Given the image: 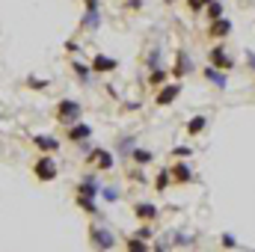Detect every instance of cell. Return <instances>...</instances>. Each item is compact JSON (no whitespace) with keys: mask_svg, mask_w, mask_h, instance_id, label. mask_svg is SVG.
I'll return each instance as SVG.
<instances>
[{"mask_svg":"<svg viewBox=\"0 0 255 252\" xmlns=\"http://www.w3.org/2000/svg\"><path fill=\"white\" fill-rule=\"evenodd\" d=\"M166 238H169V241H166V244H169V250H172V247H184V250H193V247L199 244L193 235H184V232H169Z\"/></svg>","mask_w":255,"mask_h":252,"instance_id":"cell-18","label":"cell"},{"mask_svg":"<svg viewBox=\"0 0 255 252\" xmlns=\"http://www.w3.org/2000/svg\"><path fill=\"white\" fill-rule=\"evenodd\" d=\"M83 6H86V12L80 15V30L95 33V30L101 27V21H104V15H101V0H83Z\"/></svg>","mask_w":255,"mask_h":252,"instance_id":"cell-3","label":"cell"},{"mask_svg":"<svg viewBox=\"0 0 255 252\" xmlns=\"http://www.w3.org/2000/svg\"><path fill=\"white\" fill-rule=\"evenodd\" d=\"M205 127H208V116H202V113H199V116H193L190 122H187V133H190V136H199Z\"/></svg>","mask_w":255,"mask_h":252,"instance_id":"cell-24","label":"cell"},{"mask_svg":"<svg viewBox=\"0 0 255 252\" xmlns=\"http://www.w3.org/2000/svg\"><path fill=\"white\" fill-rule=\"evenodd\" d=\"M83 160H86L89 166L95 163L98 172H110V169H116V151H107V148H92Z\"/></svg>","mask_w":255,"mask_h":252,"instance_id":"cell-5","label":"cell"},{"mask_svg":"<svg viewBox=\"0 0 255 252\" xmlns=\"http://www.w3.org/2000/svg\"><path fill=\"white\" fill-rule=\"evenodd\" d=\"M125 6H128V9H139V6H142V0H128Z\"/></svg>","mask_w":255,"mask_h":252,"instance_id":"cell-34","label":"cell"},{"mask_svg":"<svg viewBox=\"0 0 255 252\" xmlns=\"http://www.w3.org/2000/svg\"><path fill=\"white\" fill-rule=\"evenodd\" d=\"M133 238H142V241H151V223H142L136 232H133Z\"/></svg>","mask_w":255,"mask_h":252,"instance_id":"cell-29","label":"cell"},{"mask_svg":"<svg viewBox=\"0 0 255 252\" xmlns=\"http://www.w3.org/2000/svg\"><path fill=\"white\" fill-rule=\"evenodd\" d=\"M169 184H172V172H169V166H163V169L154 175V190H157V193H166Z\"/></svg>","mask_w":255,"mask_h":252,"instance_id":"cell-22","label":"cell"},{"mask_svg":"<svg viewBox=\"0 0 255 252\" xmlns=\"http://www.w3.org/2000/svg\"><path fill=\"white\" fill-rule=\"evenodd\" d=\"M202 77H205V80H208V83H211L214 89H220V92H223V89L229 86V74H226V71H220V68H214L211 63L202 68Z\"/></svg>","mask_w":255,"mask_h":252,"instance_id":"cell-12","label":"cell"},{"mask_svg":"<svg viewBox=\"0 0 255 252\" xmlns=\"http://www.w3.org/2000/svg\"><path fill=\"white\" fill-rule=\"evenodd\" d=\"M71 71H74V77H77V83L80 86H92V80H95V71H92V65L80 63V60H74L71 63Z\"/></svg>","mask_w":255,"mask_h":252,"instance_id":"cell-15","label":"cell"},{"mask_svg":"<svg viewBox=\"0 0 255 252\" xmlns=\"http://www.w3.org/2000/svg\"><path fill=\"white\" fill-rule=\"evenodd\" d=\"M157 214H160V208H157L154 202H136V205H133V217H136L139 223H154Z\"/></svg>","mask_w":255,"mask_h":252,"instance_id":"cell-13","label":"cell"},{"mask_svg":"<svg viewBox=\"0 0 255 252\" xmlns=\"http://www.w3.org/2000/svg\"><path fill=\"white\" fill-rule=\"evenodd\" d=\"M202 12H205L208 21H214V18H223V15H226V6H223V0H208Z\"/></svg>","mask_w":255,"mask_h":252,"instance_id":"cell-21","label":"cell"},{"mask_svg":"<svg viewBox=\"0 0 255 252\" xmlns=\"http://www.w3.org/2000/svg\"><path fill=\"white\" fill-rule=\"evenodd\" d=\"M166 77H169V71L163 68V65H157V68H148V86H163L166 83Z\"/></svg>","mask_w":255,"mask_h":252,"instance_id":"cell-23","label":"cell"},{"mask_svg":"<svg viewBox=\"0 0 255 252\" xmlns=\"http://www.w3.org/2000/svg\"><path fill=\"white\" fill-rule=\"evenodd\" d=\"M27 86H30V89H48V80H42V77H33V74H30V77H27Z\"/></svg>","mask_w":255,"mask_h":252,"instance_id":"cell-31","label":"cell"},{"mask_svg":"<svg viewBox=\"0 0 255 252\" xmlns=\"http://www.w3.org/2000/svg\"><path fill=\"white\" fill-rule=\"evenodd\" d=\"M98 199H104L107 205H116V202L122 199V193H119V187H113V184H107V187L101 184V196H98Z\"/></svg>","mask_w":255,"mask_h":252,"instance_id":"cell-25","label":"cell"},{"mask_svg":"<svg viewBox=\"0 0 255 252\" xmlns=\"http://www.w3.org/2000/svg\"><path fill=\"white\" fill-rule=\"evenodd\" d=\"M54 119L65 127L74 125V122H80V119H83V104L74 101V98H60L57 107H54Z\"/></svg>","mask_w":255,"mask_h":252,"instance_id":"cell-1","label":"cell"},{"mask_svg":"<svg viewBox=\"0 0 255 252\" xmlns=\"http://www.w3.org/2000/svg\"><path fill=\"white\" fill-rule=\"evenodd\" d=\"M33 175L39 178V181H57V175H60V166H57V157L54 154H42V157H36L33 160Z\"/></svg>","mask_w":255,"mask_h":252,"instance_id":"cell-2","label":"cell"},{"mask_svg":"<svg viewBox=\"0 0 255 252\" xmlns=\"http://www.w3.org/2000/svg\"><path fill=\"white\" fill-rule=\"evenodd\" d=\"M145 63H148V68H157V65H163V48H160V45H154V48L148 51V60H145Z\"/></svg>","mask_w":255,"mask_h":252,"instance_id":"cell-26","label":"cell"},{"mask_svg":"<svg viewBox=\"0 0 255 252\" xmlns=\"http://www.w3.org/2000/svg\"><path fill=\"white\" fill-rule=\"evenodd\" d=\"M133 148H136V136H133V133H125V136L116 139V154H119L122 160H128V157L133 154Z\"/></svg>","mask_w":255,"mask_h":252,"instance_id":"cell-17","label":"cell"},{"mask_svg":"<svg viewBox=\"0 0 255 252\" xmlns=\"http://www.w3.org/2000/svg\"><path fill=\"white\" fill-rule=\"evenodd\" d=\"M220 247H226V250H238L241 244H238V238H235L232 232H223V235H220Z\"/></svg>","mask_w":255,"mask_h":252,"instance_id":"cell-27","label":"cell"},{"mask_svg":"<svg viewBox=\"0 0 255 252\" xmlns=\"http://www.w3.org/2000/svg\"><path fill=\"white\" fill-rule=\"evenodd\" d=\"M193 71H196V63H193L190 51H187V48H178V51H175V65H172L169 74H172L175 80H181V77H187Z\"/></svg>","mask_w":255,"mask_h":252,"instance_id":"cell-7","label":"cell"},{"mask_svg":"<svg viewBox=\"0 0 255 252\" xmlns=\"http://www.w3.org/2000/svg\"><path fill=\"white\" fill-rule=\"evenodd\" d=\"M232 30H235V24L223 15V18H214V21H208V36L214 39V42H226L229 36H232Z\"/></svg>","mask_w":255,"mask_h":252,"instance_id":"cell-9","label":"cell"},{"mask_svg":"<svg viewBox=\"0 0 255 252\" xmlns=\"http://www.w3.org/2000/svg\"><path fill=\"white\" fill-rule=\"evenodd\" d=\"M89 244H92L95 250H113V247H116V235H113L107 226L92 223V226H89Z\"/></svg>","mask_w":255,"mask_h":252,"instance_id":"cell-4","label":"cell"},{"mask_svg":"<svg viewBox=\"0 0 255 252\" xmlns=\"http://www.w3.org/2000/svg\"><path fill=\"white\" fill-rule=\"evenodd\" d=\"M74 202H77V208H80V211H86V214H92V217H101V211H98V199H89V196H74Z\"/></svg>","mask_w":255,"mask_h":252,"instance_id":"cell-20","label":"cell"},{"mask_svg":"<svg viewBox=\"0 0 255 252\" xmlns=\"http://www.w3.org/2000/svg\"><path fill=\"white\" fill-rule=\"evenodd\" d=\"M89 65H92V71H95V74H110V71H116V68H119V60H116V57H107V54H95Z\"/></svg>","mask_w":255,"mask_h":252,"instance_id":"cell-14","label":"cell"},{"mask_svg":"<svg viewBox=\"0 0 255 252\" xmlns=\"http://www.w3.org/2000/svg\"><path fill=\"white\" fill-rule=\"evenodd\" d=\"M68 142H83V139H92V127L86 125V122H74V125H68Z\"/></svg>","mask_w":255,"mask_h":252,"instance_id":"cell-16","label":"cell"},{"mask_svg":"<svg viewBox=\"0 0 255 252\" xmlns=\"http://www.w3.org/2000/svg\"><path fill=\"white\" fill-rule=\"evenodd\" d=\"M33 148H39L42 154H57L60 151V139L51 133H33Z\"/></svg>","mask_w":255,"mask_h":252,"instance_id":"cell-11","label":"cell"},{"mask_svg":"<svg viewBox=\"0 0 255 252\" xmlns=\"http://www.w3.org/2000/svg\"><path fill=\"white\" fill-rule=\"evenodd\" d=\"M205 3H208V0H187V9H190L193 15H202V9H205Z\"/></svg>","mask_w":255,"mask_h":252,"instance_id":"cell-32","label":"cell"},{"mask_svg":"<svg viewBox=\"0 0 255 252\" xmlns=\"http://www.w3.org/2000/svg\"><path fill=\"white\" fill-rule=\"evenodd\" d=\"M125 247L130 252H145V250H148V241H142V238H133V235H130V241H128Z\"/></svg>","mask_w":255,"mask_h":252,"instance_id":"cell-28","label":"cell"},{"mask_svg":"<svg viewBox=\"0 0 255 252\" xmlns=\"http://www.w3.org/2000/svg\"><path fill=\"white\" fill-rule=\"evenodd\" d=\"M244 63H247V68L255 74V51L253 48H244Z\"/></svg>","mask_w":255,"mask_h":252,"instance_id":"cell-30","label":"cell"},{"mask_svg":"<svg viewBox=\"0 0 255 252\" xmlns=\"http://www.w3.org/2000/svg\"><path fill=\"white\" fill-rule=\"evenodd\" d=\"M190 154H193L190 145H178V148H172V157H181V160H184V157H190Z\"/></svg>","mask_w":255,"mask_h":252,"instance_id":"cell-33","label":"cell"},{"mask_svg":"<svg viewBox=\"0 0 255 252\" xmlns=\"http://www.w3.org/2000/svg\"><path fill=\"white\" fill-rule=\"evenodd\" d=\"M208 63L214 65V68H220V71H232V68H235V57L226 51L223 42H217V45L208 51Z\"/></svg>","mask_w":255,"mask_h":252,"instance_id":"cell-6","label":"cell"},{"mask_svg":"<svg viewBox=\"0 0 255 252\" xmlns=\"http://www.w3.org/2000/svg\"><path fill=\"white\" fill-rule=\"evenodd\" d=\"M151 160H154V151H151V148H142V145H136L133 154H130V163H133V166H148Z\"/></svg>","mask_w":255,"mask_h":252,"instance_id":"cell-19","label":"cell"},{"mask_svg":"<svg viewBox=\"0 0 255 252\" xmlns=\"http://www.w3.org/2000/svg\"><path fill=\"white\" fill-rule=\"evenodd\" d=\"M181 80H175V83H163V86H157V95H154V104L157 107H169V104H175L178 101V95H181Z\"/></svg>","mask_w":255,"mask_h":252,"instance_id":"cell-8","label":"cell"},{"mask_svg":"<svg viewBox=\"0 0 255 252\" xmlns=\"http://www.w3.org/2000/svg\"><path fill=\"white\" fill-rule=\"evenodd\" d=\"M169 172H172V184H193L196 181V172L187 160H175L169 166Z\"/></svg>","mask_w":255,"mask_h":252,"instance_id":"cell-10","label":"cell"}]
</instances>
